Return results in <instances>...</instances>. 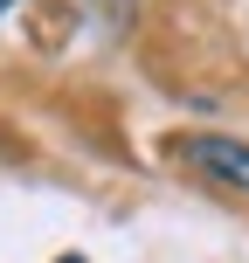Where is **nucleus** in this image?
I'll return each mask as SVG.
<instances>
[{"label": "nucleus", "mask_w": 249, "mask_h": 263, "mask_svg": "<svg viewBox=\"0 0 249 263\" xmlns=\"http://www.w3.org/2000/svg\"><path fill=\"white\" fill-rule=\"evenodd\" d=\"M173 153H180V166H194L201 180L249 194V145L242 139H228V132H194V139H180Z\"/></svg>", "instance_id": "1"}, {"label": "nucleus", "mask_w": 249, "mask_h": 263, "mask_svg": "<svg viewBox=\"0 0 249 263\" xmlns=\"http://www.w3.org/2000/svg\"><path fill=\"white\" fill-rule=\"evenodd\" d=\"M55 263H83V256H55Z\"/></svg>", "instance_id": "2"}, {"label": "nucleus", "mask_w": 249, "mask_h": 263, "mask_svg": "<svg viewBox=\"0 0 249 263\" xmlns=\"http://www.w3.org/2000/svg\"><path fill=\"white\" fill-rule=\"evenodd\" d=\"M7 7H14V0H0V14H7Z\"/></svg>", "instance_id": "3"}]
</instances>
